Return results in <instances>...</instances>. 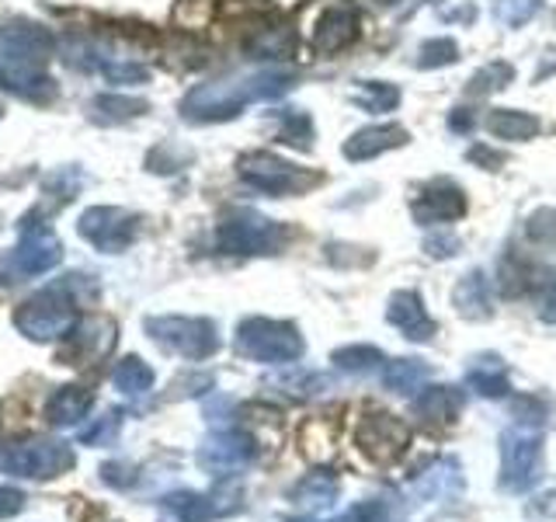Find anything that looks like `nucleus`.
<instances>
[{
	"label": "nucleus",
	"mask_w": 556,
	"mask_h": 522,
	"mask_svg": "<svg viewBox=\"0 0 556 522\" xmlns=\"http://www.w3.org/2000/svg\"><path fill=\"white\" fill-rule=\"evenodd\" d=\"M511 80V66L508 63H491V66H483L480 74L473 77V91L480 95H491V91H501L504 84Z\"/></svg>",
	"instance_id": "nucleus-33"
},
{
	"label": "nucleus",
	"mask_w": 556,
	"mask_h": 522,
	"mask_svg": "<svg viewBox=\"0 0 556 522\" xmlns=\"http://www.w3.org/2000/svg\"><path fill=\"white\" fill-rule=\"evenodd\" d=\"M77 324V300L60 286L35 293L14 310V327L31 341H56L66 338Z\"/></svg>",
	"instance_id": "nucleus-3"
},
{
	"label": "nucleus",
	"mask_w": 556,
	"mask_h": 522,
	"mask_svg": "<svg viewBox=\"0 0 556 522\" xmlns=\"http://www.w3.org/2000/svg\"><path fill=\"white\" fill-rule=\"evenodd\" d=\"M355 32H358V17L352 8H330L317 22V28H313V49L334 52V49L352 42Z\"/></svg>",
	"instance_id": "nucleus-18"
},
{
	"label": "nucleus",
	"mask_w": 556,
	"mask_h": 522,
	"mask_svg": "<svg viewBox=\"0 0 556 522\" xmlns=\"http://www.w3.org/2000/svg\"><path fill=\"white\" fill-rule=\"evenodd\" d=\"M289 498L295 505H313V509H327V505L338 498V477L317 470V474H309V477H303L300 484H295L292 492H289Z\"/></svg>",
	"instance_id": "nucleus-23"
},
{
	"label": "nucleus",
	"mask_w": 556,
	"mask_h": 522,
	"mask_svg": "<svg viewBox=\"0 0 556 522\" xmlns=\"http://www.w3.org/2000/svg\"><path fill=\"white\" fill-rule=\"evenodd\" d=\"M425 376H428V370L417 359H396L387 370V387L396 394H414V390H421Z\"/></svg>",
	"instance_id": "nucleus-27"
},
{
	"label": "nucleus",
	"mask_w": 556,
	"mask_h": 522,
	"mask_svg": "<svg viewBox=\"0 0 556 522\" xmlns=\"http://www.w3.org/2000/svg\"><path fill=\"white\" fill-rule=\"evenodd\" d=\"M456 307L466 313V318H491L494 296H491V283L483 275H466L456 286Z\"/></svg>",
	"instance_id": "nucleus-21"
},
{
	"label": "nucleus",
	"mask_w": 556,
	"mask_h": 522,
	"mask_svg": "<svg viewBox=\"0 0 556 522\" xmlns=\"http://www.w3.org/2000/svg\"><path fill=\"white\" fill-rule=\"evenodd\" d=\"M344 522H387V509L379 501H362L344 515Z\"/></svg>",
	"instance_id": "nucleus-40"
},
{
	"label": "nucleus",
	"mask_w": 556,
	"mask_h": 522,
	"mask_svg": "<svg viewBox=\"0 0 556 522\" xmlns=\"http://www.w3.org/2000/svg\"><path fill=\"white\" fill-rule=\"evenodd\" d=\"M539 452H543V439H539V432L529 428V425H518L504 435V467H501V481L511 487V492H521V487H529L535 481V470H539Z\"/></svg>",
	"instance_id": "nucleus-11"
},
{
	"label": "nucleus",
	"mask_w": 556,
	"mask_h": 522,
	"mask_svg": "<svg viewBox=\"0 0 556 522\" xmlns=\"http://www.w3.org/2000/svg\"><path fill=\"white\" fill-rule=\"evenodd\" d=\"M66 338H70L66 341V359H74L77 365H84L87 359H98L115 345V324H109V321H77Z\"/></svg>",
	"instance_id": "nucleus-15"
},
{
	"label": "nucleus",
	"mask_w": 556,
	"mask_h": 522,
	"mask_svg": "<svg viewBox=\"0 0 556 522\" xmlns=\"http://www.w3.org/2000/svg\"><path fill=\"white\" fill-rule=\"evenodd\" d=\"M456 60V42L452 39H431L421 46V66H445Z\"/></svg>",
	"instance_id": "nucleus-35"
},
{
	"label": "nucleus",
	"mask_w": 556,
	"mask_h": 522,
	"mask_svg": "<svg viewBox=\"0 0 556 522\" xmlns=\"http://www.w3.org/2000/svg\"><path fill=\"white\" fill-rule=\"evenodd\" d=\"M254 457H257L254 439L248 432H237V428L208 435L199 449V463L208 474H237V470H243Z\"/></svg>",
	"instance_id": "nucleus-13"
},
{
	"label": "nucleus",
	"mask_w": 556,
	"mask_h": 522,
	"mask_svg": "<svg viewBox=\"0 0 556 522\" xmlns=\"http://www.w3.org/2000/svg\"><path fill=\"white\" fill-rule=\"evenodd\" d=\"M101 481L112 484V487H129V484H136V474H132V467H126V463H104L101 467Z\"/></svg>",
	"instance_id": "nucleus-39"
},
{
	"label": "nucleus",
	"mask_w": 556,
	"mask_h": 522,
	"mask_svg": "<svg viewBox=\"0 0 556 522\" xmlns=\"http://www.w3.org/2000/svg\"><path fill=\"white\" fill-rule=\"evenodd\" d=\"M355 101L362 109H369L372 115H387L393 104L400 101V91L393 84H382V80H372V84H362L355 91Z\"/></svg>",
	"instance_id": "nucleus-28"
},
{
	"label": "nucleus",
	"mask_w": 556,
	"mask_h": 522,
	"mask_svg": "<svg viewBox=\"0 0 556 522\" xmlns=\"http://www.w3.org/2000/svg\"><path fill=\"white\" fill-rule=\"evenodd\" d=\"M77 463L74 446L60 439H22L0 446V474L22 481H52L70 474Z\"/></svg>",
	"instance_id": "nucleus-2"
},
{
	"label": "nucleus",
	"mask_w": 556,
	"mask_h": 522,
	"mask_svg": "<svg viewBox=\"0 0 556 522\" xmlns=\"http://www.w3.org/2000/svg\"><path fill=\"white\" fill-rule=\"evenodd\" d=\"M539 11V0H497V14H501V22H508V25H521V22H529V17Z\"/></svg>",
	"instance_id": "nucleus-34"
},
{
	"label": "nucleus",
	"mask_w": 556,
	"mask_h": 522,
	"mask_svg": "<svg viewBox=\"0 0 556 522\" xmlns=\"http://www.w3.org/2000/svg\"><path fill=\"white\" fill-rule=\"evenodd\" d=\"M466 380H469V387H477V394L483 397H501L508 390V373H504V365L494 359H483L480 365H473Z\"/></svg>",
	"instance_id": "nucleus-26"
},
{
	"label": "nucleus",
	"mask_w": 556,
	"mask_h": 522,
	"mask_svg": "<svg viewBox=\"0 0 556 522\" xmlns=\"http://www.w3.org/2000/svg\"><path fill=\"white\" fill-rule=\"evenodd\" d=\"M463 191L456 185H448V182H434L425 188V196L414 202V216L434 226V223H452L456 216H463Z\"/></svg>",
	"instance_id": "nucleus-16"
},
{
	"label": "nucleus",
	"mask_w": 556,
	"mask_h": 522,
	"mask_svg": "<svg viewBox=\"0 0 556 522\" xmlns=\"http://www.w3.org/2000/svg\"><path fill=\"white\" fill-rule=\"evenodd\" d=\"M286 231L278 223L240 209V213L226 216L219 226V251L226 254H271L282 248Z\"/></svg>",
	"instance_id": "nucleus-7"
},
{
	"label": "nucleus",
	"mask_w": 556,
	"mask_h": 522,
	"mask_svg": "<svg viewBox=\"0 0 556 522\" xmlns=\"http://www.w3.org/2000/svg\"><path fill=\"white\" fill-rule=\"evenodd\" d=\"M112 383H115V390H122L126 397H143L153 390V370L143 359L129 356L112 370Z\"/></svg>",
	"instance_id": "nucleus-24"
},
{
	"label": "nucleus",
	"mask_w": 556,
	"mask_h": 522,
	"mask_svg": "<svg viewBox=\"0 0 556 522\" xmlns=\"http://www.w3.org/2000/svg\"><path fill=\"white\" fill-rule=\"evenodd\" d=\"M410 432L400 418L387 411H369L358 425V446L365 449V457H372L376 463H390L400 452L407 449Z\"/></svg>",
	"instance_id": "nucleus-12"
},
{
	"label": "nucleus",
	"mask_w": 556,
	"mask_h": 522,
	"mask_svg": "<svg viewBox=\"0 0 556 522\" xmlns=\"http://www.w3.org/2000/svg\"><path fill=\"white\" fill-rule=\"evenodd\" d=\"M459 408H463V397L452 387H428L421 397L414 400V411L421 414V422H428V425L452 422V418L459 414Z\"/></svg>",
	"instance_id": "nucleus-19"
},
{
	"label": "nucleus",
	"mask_w": 556,
	"mask_h": 522,
	"mask_svg": "<svg viewBox=\"0 0 556 522\" xmlns=\"http://www.w3.org/2000/svg\"><path fill=\"white\" fill-rule=\"evenodd\" d=\"M379 4H393V0H379Z\"/></svg>",
	"instance_id": "nucleus-42"
},
{
	"label": "nucleus",
	"mask_w": 556,
	"mask_h": 522,
	"mask_svg": "<svg viewBox=\"0 0 556 522\" xmlns=\"http://www.w3.org/2000/svg\"><path fill=\"white\" fill-rule=\"evenodd\" d=\"M248 101H257L254 77H243V80H216V84L195 87V91H191L181 101V112L191 122H223V119L240 115V109Z\"/></svg>",
	"instance_id": "nucleus-6"
},
{
	"label": "nucleus",
	"mask_w": 556,
	"mask_h": 522,
	"mask_svg": "<svg viewBox=\"0 0 556 522\" xmlns=\"http://www.w3.org/2000/svg\"><path fill=\"white\" fill-rule=\"evenodd\" d=\"M77 231L94 251L118 254L136 240L139 216L126 213V209H118V206H94V209H87V213L80 216Z\"/></svg>",
	"instance_id": "nucleus-9"
},
{
	"label": "nucleus",
	"mask_w": 556,
	"mask_h": 522,
	"mask_svg": "<svg viewBox=\"0 0 556 522\" xmlns=\"http://www.w3.org/2000/svg\"><path fill=\"white\" fill-rule=\"evenodd\" d=\"M101 74L109 77L112 84H139V80L150 77L147 66H139V63H109V60H104Z\"/></svg>",
	"instance_id": "nucleus-36"
},
{
	"label": "nucleus",
	"mask_w": 556,
	"mask_h": 522,
	"mask_svg": "<svg viewBox=\"0 0 556 522\" xmlns=\"http://www.w3.org/2000/svg\"><path fill=\"white\" fill-rule=\"evenodd\" d=\"M118 428H122V411H109V414L94 418V422L80 432V443L84 446H112L118 439Z\"/></svg>",
	"instance_id": "nucleus-30"
},
{
	"label": "nucleus",
	"mask_w": 556,
	"mask_h": 522,
	"mask_svg": "<svg viewBox=\"0 0 556 522\" xmlns=\"http://www.w3.org/2000/svg\"><path fill=\"white\" fill-rule=\"evenodd\" d=\"M295 522H313V519H295Z\"/></svg>",
	"instance_id": "nucleus-43"
},
{
	"label": "nucleus",
	"mask_w": 556,
	"mask_h": 522,
	"mask_svg": "<svg viewBox=\"0 0 556 522\" xmlns=\"http://www.w3.org/2000/svg\"><path fill=\"white\" fill-rule=\"evenodd\" d=\"M147 335L167 352L185 359H208L219 348L216 324L202 318H150Z\"/></svg>",
	"instance_id": "nucleus-5"
},
{
	"label": "nucleus",
	"mask_w": 556,
	"mask_h": 522,
	"mask_svg": "<svg viewBox=\"0 0 556 522\" xmlns=\"http://www.w3.org/2000/svg\"><path fill=\"white\" fill-rule=\"evenodd\" d=\"M535 303H539V313H543L546 321H556V275L553 272L543 278V283H539Z\"/></svg>",
	"instance_id": "nucleus-38"
},
{
	"label": "nucleus",
	"mask_w": 556,
	"mask_h": 522,
	"mask_svg": "<svg viewBox=\"0 0 556 522\" xmlns=\"http://www.w3.org/2000/svg\"><path fill=\"white\" fill-rule=\"evenodd\" d=\"M237 348L257 362H292L303 356V338H300V331L286 321L251 318L237 331Z\"/></svg>",
	"instance_id": "nucleus-4"
},
{
	"label": "nucleus",
	"mask_w": 556,
	"mask_h": 522,
	"mask_svg": "<svg viewBox=\"0 0 556 522\" xmlns=\"http://www.w3.org/2000/svg\"><path fill=\"white\" fill-rule=\"evenodd\" d=\"M240 174L251 188L265 191V196H295L313 185V174L300 171L295 164H286L275 153H251L240 161Z\"/></svg>",
	"instance_id": "nucleus-10"
},
{
	"label": "nucleus",
	"mask_w": 556,
	"mask_h": 522,
	"mask_svg": "<svg viewBox=\"0 0 556 522\" xmlns=\"http://www.w3.org/2000/svg\"><path fill=\"white\" fill-rule=\"evenodd\" d=\"M63 261V244L56 237L49 223H42L39 216H25L22 220V237H17V248L11 251V272L14 275H42L52 272Z\"/></svg>",
	"instance_id": "nucleus-8"
},
{
	"label": "nucleus",
	"mask_w": 556,
	"mask_h": 522,
	"mask_svg": "<svg viewBox=\"0 0 556 522\" xmlns=\"http://www.w3.org/2000/svg\"><path fill=\"white\" fill-rule=\"evenodd\" d=\"M56 39L42 25H8L0 28V87L28 101H49L56 84L46 74Z\"/></svg>",
	"instance_id": "nucleus-1"
},
{
	"label": "nucleus",
	"mask_w": 556,
	"mask_h": 522,
	"mask_svg": "<svg viewBox=\"0 0 556 522\" xmlns=\"http://www.w3.org/2000/svg\"><path fill=\"white\" fill-rule=\"evenodd\" d=\"M390 324H396L410 341H428L434 335V321L417 293H396L390 300Z\"/></svg>",
	"instance_id": "nucleus-17"
},
{
	"label": "nucleus",
	"mask_w": 556,
	"mask_h": 522,
	"mask_svg": "<svg viewBox=\"0 0 556 522\" xmlns=\"http://www.w3.org/2000/svg\"><path fill=\"white\" fill-rule=\"evenodd\" d=\"M80 185H84V174H80V171H74V167H63V171L49 174V178H46V191H49V196H52V191H56L60 202L74 199L77 191H80Z\"/></svg>",
	"instance_id": "nucleus-32"
},
{
	"label": "nucleus",
	"mask_w": 556,
	"mask_h": 522,
	"mask_svg": "<svg viewBox=\"0 0 556 522\" xmlns=\"http://www.w3.org/2000/svg\"><path fill=\"white\" fill-rule=\"evenodd\" d=\"M486 129H491L497 139H529L539 129V122L526 112H504L501 109L486 119Z\"/></svg>",
	"instance_id": "nucleus-25"
},
{
	"label": "nucleus",
	"mask_w": 556,
	"mask_h": 522,
	"mask_svg": "<svg viewBox=\"0 0 556 522\" xmlns=\"http://www.w3.org/2000/svg\"><path fill=\"white\" fill-rule=\"evenodd\" d=\"M400 139H404V133H400L396 126H372V129H362V133H355V136L344 144V157H348V161H365V157H376V153H382V150L396 147Z\"/></svg>",
	"instance_id": "nucleus-20"
},
{
	"label": "nucleus",
	"mask_w": 556,
	"mask_h": 522,
	"mask_svg": "<svg viewBox=\"0 0 556 522\" xmlns=\"http://www.w3.org/2000/svg\"><path fill=\"white\" fill-rule=\"evenodd\" d=\"M529 237L532 240H556V209H543V213L532 216Z\"/></svg>",
	"instance_id": "nucleus-37"
},
{
	"label": "nucleus",
	"mask_w": 556,
	"mask_h": 522,
	"mask_svg": "<svg viewBox=\"0 0 556 522\" xmlns=\"http://www.w3.org/2000/svg\"><path fill=\"white\" fill-rule=\"evenodd\" d=\"M22 509H25V495L17 492V487H4V484H0V522L17 515Z\"/></svg>",
	"instance_id": "nucleus-41"
},
{
	"label": "nucleus",
	"mask_w": 556,
	"mask_h": 522,
	"mask_svg": "<svg viewBox=\"0 0 556 522\" xmlns=\"http://www.w3.org/2000/svg\"><path fill=\"white\" fill-rule=\"evenodd\" d=\"M334 362L348 373H369L382 362V352L372 345H348V348H338L334 352Z\"/></svg>",
	"instance_id": "nucleus-29"
},
{
	"label": "nucleus",
	"mask_w": 556,
	"mask_h": 522,
	"mask_svg": "<svg viewBox=\"0 0 556 522\" xmlns=\"http://www.w3.org/2000/svg\"><path fill=\"white\" fill-rule=\"evenodd\" d=\"M147 112V101L139 98H126V95H101L91 101V119L101 122V126H115V122H129L136 115Z\"/></svg>",
	"instance_id": "nucleus-22"
},
{
	"label": "nucleus",
	"mask_w": 556,
	"mask_h": 522,
	"mask_svg": "<svg viewBox=\"0 0 556 522\" xmlns=\"http://www.w3.org/2000/svg\"><path fill=\"white\" fill-rule=\"evenodd\" d=\"M309 136H313V122L306 112H286L282 115V139L289 147H309Z\"/></svg>",
	"instance_id": "nucleus-31"
},
{
	"label": "nucleus",
	"mask_w": 556,
	"mask_h": 522,
	"mask_svg": "<svg viewBox=\"0 0 556 522\" xmlns=\"http://www.w3.org/2000/svg\"><path fill=\"white\" fill-rule=\"evenodd\" d=\"M94 405V394L87 387H77V383H66V387L52 390L46 400V418L52 428H74L80 425L87 411Z\"/></svg>",
	"instance_id": "nucleus-14"
}]
</instances>
